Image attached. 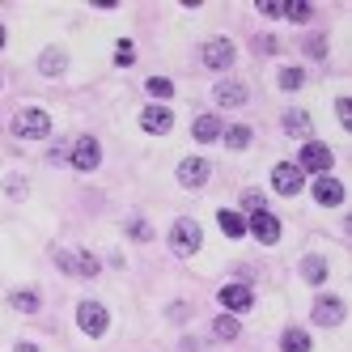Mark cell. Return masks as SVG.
Returning a JSON list of instances; mask_svg holds the SVG:
<instances>
[{"label": "cell", "mask_w": 352, "mask_h": 352, "mask_svg": "<svg viewBox=\"0 0 352 352\" xmlns=\"http://www.w3.org/2000/svg\"><path fill=\"white\" fill-rule=\"evenodd\" d=\"M13 136H21V140H47V136H52V115L38 111V107H21L13 115Z\"/></svg>", "instance_id": "cell-1"}, {"label": "cell", "mask_w": 352, "mask_h": 352, "mask_svg": "<svg viewBox=\"0 0 352 352\" xmlns=\"http://www.w3.org/2000/svg\"><path fill=\"white\" fill-rule=\"evenodd\" d=\"M199 242H204V234H199V225L191 217H179V221L170 225V250H174V255H183V259L195 255Z\"/></svg>", "instance_id": "cell-2"}, {"label": "cell", "mask_w": 352, "mask_h": 352, "mask_svg": "<svg viewBox=\"0 0 352 352\" xmlns=\"http://www.w3.org/2000/svg\"><path fill=\"white\" fill-rule=\"evenodd\" d=\"M56 263H60V272L81 276V280H94V276L102 272V263H98L89 250H56Z\"/></svg>", "instance_id": "cell-3"}, {"label": "cell", "mask_w": 352, "mask_h": 352, "mask_svg": "<svg viewBox=\"0 0 352 352\" xmlns=\"http://www.w3.org/2000/svg\"><path fill=\"white\" fill-rule=\"evenodd\" d=\"M331 148H327V144H318V140H306V144H301V157L293 162L301 174H318V179H322V174L327 170H331Z\"/></svg>", "instance_id": "cell-4"}, {"label": "cell", "mask_w": 352, "mask_h": 352, "mask_svg": "<svg viewBox=\"0 0 352 352\" xmlns=\"http://www.w3.org/2000/svg\"><path fill=\"white\" fill-rule=\"evenodd\" d=\"M68 162H72V170L89 174V170H98V162H102V144H98L94 136H77L72 148H68Z\"/></svg>", "instance_id": "cell-5"}, {"label": "cell", "mask_w": 352, "mask_h": 352, "mask_svg": "<svg viewBox=\"0 0 352 352\" xmlns=\"http://www.w3.org/2000/svg\"><path fill=\"white\" fill-rule=\"evenodd\" d=\"M77 327H81V331L85 336H107V327H111V314H107V306H102V301H81V306H77Z\"/></svg>", "instance_id": "cell-6"}, {"label": "cell", "mask_w": 352, "mask_h": 352, "mask_svg": "<svg viewBox=\"0 0 352 352\" xmlns=\"http://www.w3.org/2000/svg\"><path fill=\"white\" fill-rule=\"evenodd\" d=\"M234 43L230 38H208L204 43V52H199V60H204V68H212V72H225V68H234Z\"/></svg>", "instance_id": "cell-7"}, {"label": "cell", "mask_w": 352, "mask_h": 352, "mask_svg": "<svg viewBox=\"0 0 352 352\" xmlns=\"http://www.w3.org/2000/svg\"><path fill=\"white\" fill-rule=\"evenodd\" d=\"M221 306L238 318V314H246L250 306H255V289H250V285H225L221 289Z\"/></svg>", "instance_id": "cell-8"}, {"label": "cell", "mask_w": 352, "mask_h": 352, "mask_svg": "<svg viewBox=\"0 0 352 352\" xmlns=\"http://www.w3.org/2000/svg\"><path fill=\"white\" fill-rule=\"evenodd\" d=\"M344 314H348V306H344L340 297H318V301H314V310H310V318H314L318 327H340Z\"/></svg>", "instance_id": "cell-9"}, {"label": "cell", "mask_w": 352, "mask_h": 352, "mask_svg": "<svg viewBox=\"0 0 352 352\" xmlns=\"http://www.w3.org/2000/svg\"><path fill=\"white\" fill-rule=\"evenodd\" d=\"M246 234H255L263 246H276V242H280V221H276L272 212H255L246 221Z\"/></svg>", "instance_id": "cell-10"}, {"label": "cell", "mask_w": 352, "mask_h": 352, "mask_svg": "<svg viewBox=\"0 0 352 352\" xmlns=\"http://www.w3.org/2000/svg\"><path fill=\"white\" fill-rule=\"evenodd\" d=\"M301 183H306V174H301L293 162H280V166L272 170V187L280 191V195H297V191H301Z\"/></svg>", "instance_id": "cell-11"}, {"label": "cell", "mask_w": 352, "mask_h": 352, "mask_svg": "<svg viewBox=\"0 0 352 352\" xmlns=\"http://www.w3.org/2000/svg\"><path fill=\"white\" fill-rule=\"evenodd\" d=\"M140 128H144L148 136H166V132L174 128V111H170V107H144V111H140Z\"/></svg>", "instance_id": "cell-12"}, {"label": "cell", "mask_w": 352, "mask_h": 352, "mask_svg": "<svg viewBox=\"0 0 352 352\" xmlns=\"http://www.w3.org/2000/svg\"><path fill=\"white\" fill-rule=\"evenodd\" d=\"M314 204H322V208H340V204H344V183L331 179V174L314 179Z\"/></svg>", "instance_id": "cell-13"}, {"label": "cell", "mask_w": 352, "mask_h": 352, "mask_svg": "<svg viewBox=\"0 0 352 352\" xmlns=\"http://www.w3.org/2000/svg\"><path fill=\"white\" fill-rule=\"evenodd\" d=\"M212 98H217V107H246L250 102V89L242 85V81H217V89H212Z\"/></svg>", "instance_id": "cell-14"}, {"label": "cell", "mask_w": 352, "mask_h": 352, "mask_svg": "<svg viewBox=\"0 0 352 352\" xmlns=\"http://www.w3.org/2000/svg\"><path fill=\"white\" fill-rule=\"evenodd\" d=\"M208 174H212V166H208L204 157H183V162H179V183H183V187H204Z\"/></svg>", "instance_id": "cell-15"}, {"label": "cell", "mask_w": 352, "mask_h": 352, "mask_svg": "<svg viewBox=\"0 0 352 352\" xmlns=\"http://www.w3.org/2000/svg\"><path fill=\"white\" fill-rule=\"evenodd\" d=\"M221 132H225V128H221V119H217V115H199V119L191 123V136H195L199 144H212V140H221Z\"/></svg>", "instance_id": "cell-16"}, {"label": "cell", "mask_w": 352, "mask_h": 352, "mask_svg": "<svg viewBox=\"0 0 352 352\" xmlns=\"http://www.w3.org/2000/svg\"><path fill=\"white\" fill-rule=\"evenodd\" d=\"M64 68H68V56L60 52V47H47V52L38 56V72H43V77H64Z\"/></svg>", "instance_id": "cell-17"}, {"label": "cell", "mask_w": 352, "mask_h": 352, "mask_svg": "<svg viewBox=\"0 0 352 352\" xmlns=\"http://www.w3.org/2000/svg\"><path fill=\"white\" fill-rule=\"evenodd\" d=\"M285 132H289V136H297V140H306V136H310V115L301 111V107L285 111Z\"/></svg>", "instance_id": "cell-18"}, {"label": "cell", "mask_w": 352, "mask_h": 352, "mask_svg": "<svg viewBox=\"0 0 352 352\" xmlns=\"http://www.w3.org/2000/svg\"><path fill=\"white\" fill-rule=\"evenodd\" d=\"M301 280H306V285H322L327 280V259L322 255H306V259H301Z\"/></svg>", "instance_id": "cell-19"}, {"label": "cell", "mask_w": 352, "mask_h": 352, "mask_svg": "<svg viewBox=\"0 0 352 352\" xmlns=\"http://www.w3.org/2000/svg\"><path fill=\"white\" fill-rule=\"evenodd\" d=\"M212 336L230 344V340H238V336H242V322H238L234 314H217V318H212Z\"/></svg>", "instance_id": "cell-20"}, {"label": "cell", "mask_w": 352, "mask_h": 352, "mask_svg": "<svg viewBox=\"0 0 352 352\" xmlns=\"http://www.w3.org/2000/svg\"><path fill=\"white\" fill-rule=\"evenodd\" d=\"M217 221H221L225 238H242V234H246V217H242V212H234V208H221V212H217Z\"/></svg>", "instance_id": "cell-21"}, {"label": "cell", "mask_w": 352, "mask_h": 352, "mask_svg": "<svg viewBox=\"0 0 352 352\" xmlns=\"http://www.w3.org/2000/svg\"><path fill=\"white\" fill-rule=\"evenodd\" d=\"M221 140L230 144V148H250V140H255V132H250L246 123H234V128H225V132H221Z\"/></svg>", "instance_id": "cell-22"}, {"label": "cell", "mask_w": 352, "mask_h": 352, "mask_svg": "<svg viewBox=\"0 0 352 352\" xmlns=\"http://www.w3.org/2000/svg\"><path fill=\"white\" fill-rule=\"evenodd\" d=\"M280 352H310V336L301 331V327H289L280 336Z\"/></svg>", "instance_id": "cell-23"}, {"label": "cell", "mask_w": 352, "mask_h": 352, "mask_svg": "<svg viewBox=\"0 0 352 352\" xmlns=\"http://www.w3.org/2000/svg\"><path fill=\"white\" fill-rule=\"evenodd\" d=\"M9 306L21 310V314H34L38 310V293L34 289H17V293H9Z\"/></svg>", "instance_id": "cell-24"}, {"label": "cell", "mask_w": 352, "mask_h": 352, "mask_svg": "<svg viewBox=\"0 0 352 352\" xmlns=\"http://www.w3.org/2000/svg\"><path fill=\"white\" fill-rule=\"evenodd\" d=\"M306 85V72L301 68H280V89H301Z\"/></svg>", "instance_id": "cell-25"}, {"label": "cell", "mask_w": 352, "mask_h": 352, "mask_svg": "<svg viewBox=\"0 0 352 352\" xmlns=\"http://www.w3.org/2000/svg\"><path fill=\"white\" fill-rule=\"evenodd\" d=\"M285 17H289V21H310L314 9L306 5V0H293V5H285Z\"/></svg>", "instance_id": "cell-26"}, {"label": "cell", "mask_w": 352, "mask_h": 352, "mask_svg": "<svg viewBox=\"0 0 352 352\" xmlns=\"http://www.w3.org/2000/svg\"><path fill=\"white\" fill-rule=\"evenodd\" d=\"M148 94H153V98H174V81H166V77H148Z\"/></svg>", "instance_id": "cell-27"}, {"label": "cell", "mask_w": 352, "mask_h": 352, "mask_svg": "<svg viewBox=\"0 0 352 352\" xmlns=\"http://www.w3.org/2000/svg\"><path fill=\"white\" fill-rule=\"evenodd\" d=\"M242 208H246L250 217H255V212H267V204H263L259 191H246V195H242Z\"/></svg>", "instance_id": "cell-28"}, {"label": "cell", "mask_w": 352, "mask_h": 352, "mask_svg": "<svg viewBox=\"0 0 352 352\" xmlns=\"http://www.w3.org/2000/svg\"><path fill=\"white\" fill-rule=\"evenodd\" d=\"M128 234L136 242H148V238H153V225H148V221H128Z\"/></svg>", "instance_id": "cell-29"}, {"label": "cell", "mask_w": 352, "mask_h": 352, "mask_svg": "<svg viewBox=\"0 0 352 352\" xmlns=\"http://www.w3.org/2000/svg\"><path fill=\"white\" fill-rule=\"evenodd\" d=\"M306 56H314V60H322V56H327V38H322V34L306 38Z\"/></svg>", "instance_id": "cell-30"}, {"label": "cell", "mask_w": 352, "mask_h": 352, "mask_svg": "<svg viewBox=\"0 0 352 352\" xmlns=\"http://www.w3.org/2000/svg\"><path fill=\"white\" fill-rule=\"evenodd\" d=\"M259 13L263 17H285V5L280 0H259Z\"/></svg>", "instance_id": "cell-31"}, {"label": "cell", "mask_w": 352, "mask_h": 352, "mask_svg": "<svg viewBox=\"0 0 352 352\" xmlns=\"http://www.w3.org/2000/svg\"><path fill=\"white\" fill-rule=\"evenodd\" d=\"M336 115H340L344 128H352V102H348V98H340V102H336Z\"/></svg>", "instance_id": "cell-32"}, {"label": "cell", "mask_w": 352, "mask_h": 352, "mask_svg": "<svg viewBox=\"0 0 352 352\" xmlns=\"http://www.w3.org/2000/svg\"><path fill=\"white\" fill-rule=\"evenodd\" d=\"M255 43H259V52H263V56H272V52H276V47H280V43H276L272 34H263V38H255Z\"/></svg>", "instance_id": "cell-33"}, {"label": "cell", "mask_w": 352, "mask_h": 352, "mask_svg": "<svg viewBox=\"0 0 352 352\" xmlns=\"http://www.w3.org/2000/svg\"><path fill=\"white\" fill-rule=\"evenodd\" d=\"M119 64H132V43H128V38L119 43Z\"/></svg>", "instance_id": "cell-34"}, {"label": "cell", "mask_w": 352, "mask_h": 352, "mask_svg": "<svg viewBox=\"0 0 352 352\" xmlns=\"http://www.w3.org/2000/svg\"><path fill=\"white\" fill-rule=\"evenodd\" d=\"M5 191H9V195H26V183H21V179H9Z\"/></svg>", "instance_id": "cell-35"}, {"label": "cell", "mask_w": 352, "mask_h": 352, "mask_svg": "<svg viewBox=\"0 0 352 352\" xmlns=\"http://www.w3.org/2000/svg\"><path fill=\"white\" fill-rule=\"evenodd\" d=\"M17 352H38V344H30V340H21V344H17Z\"/></svg>", "instance_id": "cell-36"}, {"label": "cell", "mask_w": 352, "mask_h": 352, "mask_svg": "<svg viewBox=\"0 0 352 352\" xmlns=\"http://www.w3.org/2000/svg\"><path fill=\"white\" fill-rule=\"evenodd\" d=\"M0 47H5V26H0Z\"/></svg>", "instance_id": "cell-37"}]
</instances>
